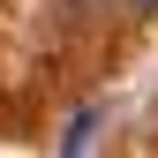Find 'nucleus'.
Returning a JSON list of instances; mask_svg holds the SVG:
<instances>
[{"label":"nucleus","instance_id":"nucleus-1","mask_svg":"<svg viewBox=\"0 0 158 158\" xmlns=\"http://www.w3.org/2000/svg\"><path fill=\"white\" fill-rule=\"evenodd\" d=\"M90 128H98V106H83V113L68 121V135H60V151H90V143H98Z\"/></svg>","mask_w":158,"mask_h":158},{"label":"nucleus","instance_id":"nucleus-2","mask_svg":"<svg viewBox=\"0 0 158 158\" xmlns=\"http://www.w3.org/2000/svg\"><path fill=\"white\" fill-rule=\"evenodd\" d=\"M128 8H158V0H128Z\"/></svg>","mask_w":158,"mask_h":158}]
</instances>
